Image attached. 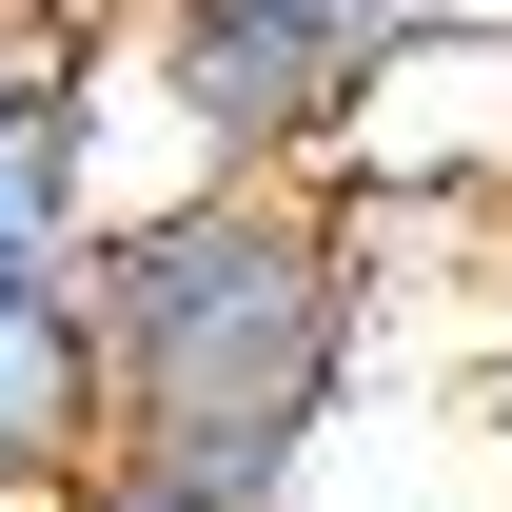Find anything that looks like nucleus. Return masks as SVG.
I'll return each instance as SVG.
<instances>
[{
  "label": "nucleus",
  "instance_id": "1",
  "mask_svg": "<svg viewBox=\"0 0 512 512\" xmlns=\"http://www.w3.org/2000/svg\"><path fill=\"white\" fill-rule=\"evenodd\" d=\"M79 316H99V473L178 512H296L375 355V276L335 237V178H178L79 237Z\"/></svg>",
  "mask_w": 512,
  "mask_h": 512
},
{
  "label": "nucleus",
  "instance_id": "2",
  "mask_svg": "<svg viewBox=\"0 0 512 512\" xmlns=\"http://www.w3.org/2000/svg\"><path fill=\"white\" fill-rule=\"evenodd\" d=\"M99 473V316L79 256H0V512H40Z\"/></svg>",
  "mask_w": 512,
  "mask_h": 512
},
{
  "label": "nucleus",
  "instance_id": "3",
  "mask_svg": "<svg viewBox=\"0 0 512 512\" xmlns=\"http://www.w3.org/2000/svg\"><path fill=\"white\" fill-rule=\"evenodd\" d=\"M99 217H119L99 197V40L0 20V256H79Z\"/></svg>",
  "mask_w": 512,
  "mask_h": 512
},
{
  "label": "nucleus",
  "instance_id": "4",
  "mask_svg": "<svg viewBox=\"0 0 512 512\" xmlns=\"http://www.w3.org/2000/svg\"><path fill=\"white\" fill-rule=\"evenodd\" d=\"M237 20H276V40H316L335 79H394L414 40H434V0H237Z\"/></svg>",
  "mask_w": 512,
  "mask_h": 512
},
{
  "label": "nucleus",
  "instance_id": "5",
  "mask_svg": "<svg viewBox=\"0 0 512 512\" xmlns=\"http://www.w3.org/2000/svg\"><path fill=\"white\" fill-rule=\"evenodd\" d=\"M0 20H20V40H119L138 0H0Z\"/></svg>",
  "mask_w": 512,
  "mask_h": 512
},
{
  "label": "nucleus",
  "instance_id": "6",
  "mask_svg": "<svg viewBox=\"0 0 512 512\" xmlns=\"http://www.w3.org/2000/svg\"><path fill=\"white\" fill-rule=\"evenodd\" d=\"M40 512H178V493H138V473H79V493H40Z\"/></svg>",
  "mask_w": 512,
  "mask_h": 512
},
{
  "label": "nucleus",
  "instance_id": "7",
  "mask_svg": "<svg viewBox=\"0 0 512 512\" xmlns=\"http://www.w3.org/2000/svg\"><path fill=\"white\" fill-rule=\"evenodd\" d=\"M493 453H512V276H493Z\"/></svg>",
  "mask_w": 512,
  "mask_h": 512
}]
</instances>
